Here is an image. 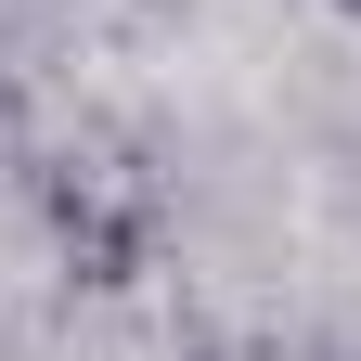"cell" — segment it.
Wrapping results in <instances>:
<instances>
[{
	"instance_id": "6da1fadb",
	"label": "cell",
	"mask_w": 361,
	"mask_h": 361,
	"mask_svg": "<svg viewBox=\"0 0 361 361\" xmlns=\"http://www.w3.org/2000/svg\"><path fill=\"white\" fill-rule=\"evenodd\" d=\"M26 207H39V233H52L65 284H90V297L142 284L155 245H168V180H155V155L129 142V129H65V142L26 168Z\"/></svg>"
},
{
	"instance_id": "7a4b0ae2",
	"label": "cell",
	"mask_w": 361,
	"mask_h": 361,
	"mask_svg": "<svg viewBox=\"0 0 361 361\" xmlns=\"http://www.w3.org/2000/svg\"><path fill=\"white\" fill-rule=\"evenodd\" d=\"M336 13H348V26H361V0H336Z\"/></svg>"
}]
</instances>
